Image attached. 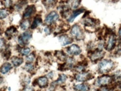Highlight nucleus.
Listing matches in <instances>:
<instances>
[{"label":"nucleus","mask_w":121,"mask_h":91,"mask_svg":"<svg viewBox=\"0 0 121 91\" xmlns=\"http://www.w3.org/2000/svg\"><path fill=\"white\" fill-rule=\"evenodd\" d=\"M113 66V62L110 60L105 59L100 62L99 63V71L101 73H106L110 71Z\"/></svg>","instance_id":"obj_1"},{"label":"nucleus","mask_w":121,"mask_h":91,"mask_svg":"<svg viewBox=\"0 0 121 91\" xmlns=\"http://www.w3.org/2000/svg\"><path fill=\"white\" fill-rule=\"evenodd\" d=\"M71 33L72 36L74 38H76V40L81 41L83 38V32L81 31V29L80 28V26L78 25H76H76L73 26V27L71 28Z\"/></svg>","instance_id":"obj_2"},{"label":"nucleus","mask_w":121,"mask_h":91,"mask_svg":"<svg viewBox=\"0 0 121 91\" xmlns=\"http://www.w3.org/2000/svg\"><path fill=\"white\" fill-rule=\"evenodd\" d=\"M115 43H116V38H115V35L110 34L108 37L107 41L105 43V49H106V50L108 51H112L115 46Z\"/></svg>","instance_id":"obj_3"},{"label":"nucleus","mask_w":121,"mask_h":91,"mask_svg":"<svg viewBox=\"0 0 121 91\" xmlns=\"http://www.w3.org/2000/svg\"><path fill=\"white\" fill-rule=\"evenodd\" d=\"M32 37V33L30 31H26L24 33H22L18 38V42L19 45L24 46L26 43L29 42V41Z\"/></svg>","instance_id":"obj_4"},{"label":"nucleus","mask_w":121,"mask_h":91,"mask_svg":"<svg viewBox=\"0 0 121 91\" xmlns=\"http://www.w3.org/2000/svg\"><path fill=\"white\" fill-rule=\"evenodd\" d=\"M58 17H58V13L55 11H52L46 16V17L45 19V23L48 25H50L52 23L56 21L58 19Z\"/></svg>","instance_id":"obj_5"},{"label":"nucleus","mask_w":121,"mask_h":91,"mask_svg":"<svg viewBox=\"0 0 121 91\" xmlns=\"http://www.w3.org/2000/svg\"><path fill=\"white\" fill-rule=\"evenodd\" d=\"M66 52L71 56H76V55H79L81 54V49L78 46L73 44V45H71L69 47L67 48Z\"/></svg>","instance_id":"obj_6"},{"label":"nucleus","mask_w":121,"mask_h":91,"mask_svg":"<svg viewBox=\"0 0 121 91\" xmlns=\"http://www.w3.org/2000/svg\"><path fill=\"white\" fill-rule=\"evenodd\" d=\"M112 81V78L109 75H103L97 80V85L100 86H105L108 85Z\"/></svg>","instance_id":"obj_7"},{"label":"nucleus","mask_w":121,"mask_h":91,"mask_svg":"<svg viewBox=\"0 0 121 91\" xmlns=\"http://www.w3.org/2000/svg\"><path fill=\"white\" fill-rule=\"evenodd\" d=\"M105 55V53L102 50H97L92 53L91 55V60L92 61H97L100 59H101Z\"/></svg>","instance_id":"obj_8"},{"label":"nucleus","mask_w":121,"mask_h":91,"mask_svg":"<svg viewBox=\"0 0 121 91\" xmlns=\"http://www.w3.org/2000/svg\"><path fill=\"white\" fill-rule=\"evenodd\" d=\"M76 79L78 81H86L91 78V74L88 73H80L76 75Z\"/></svg>","instance_id":"obj_9"},{"label":"nucleus","mask_w":121,"mask_h":91,"mask_svg":"<svg viewBox=\"0 0 121 91\" xmlns=\"http://www.w3.org/2000/svg\"><path fill=\"white\" fill-rule=\"evenodd\" d=\"M59 42H60V44L63 46H67V45L70 44L72 42V39L71 38H69L68 36L63 35V36H60Z\"/></svg>","instance_id":"obj_10"},{"label":"nucleus","mask_w":121,"mask_h":91,"mask_svg":"<svg viewBox=\"0 0 121 91\" xmlns=\"http://www.w3.org/2000/svg\"><path fill=\"white\" fill-rule=\"evenodd\" d=\"M74 89L76 91H89L90 87L86 84H78L74 85Z\"/></svg>","instance_id":"obj_11"},{"label":"nucleus","mask_w":121,"mask_h":91,"mask_svg":"<svg viewBox=\"0 0 121 91\" xmlns=\"http://www.w3.org/2000/svg\"><path fill=\"white\" fill-rule=\"evenodd\" d=\"M34 11H35V7L34 6H29L26 9V10H25V12L24 13V16H23L24 18H29V17H30L32 15V14L34 13Z\"/></svg>","instance_id":"obj_12"},{"label":"nucleus","mask_w":121,"mask_h":91,"mask_svg":"<svg viewBox=\"0 0 121 91\" xmlns=\"http://www.w3.org/2000/svg\"><path fill=\"white\" fill-rule=\"evenodd\" d=\"M83 11H84V10H83V9H78V10H76V11L73 12L72 14H71V16L67 19L68 21H69V22H72V21L75 19V18H76L77 16H78L80 14H81Z\"/></svg>","instance_id":"obj_13"},{"label":"nucleus","mask_w":121,"mask_h":91,"mask_svg":"<svg viewBox=\"0 0 121 91\" xmlns=\"http://www.w3.org/2000/svg\"><path fill=\"white\" fill-rule=\"evenodd\" d=\"M11 68H12V65L9 63H5L2 66L1 68H0V72L3 74H5L8 73L11 70Z\"/></svg>","instance_id":"obj_14"},{"label":"nucleus","mask_w":121,"mask_h":91,"mask_svg":"<svg viewBox=\"0 0 121 91\" xmlns=\"http://www.w3.org/2000/svg\"><path fill=\"white\" fill-rule=\"evenodd\" d=\"M37 83L39 87H44L48 85V79L46 77H40L37 79Z\"/></svg>","instance_id":"obj_15"},{"label":"nucleus","mask_w":121,"mask_h":91,"mask_svg":"<svg viewBox=\"0 0 121 91\" xmlns=\"http://www.w3.org/2000/svg\"><path fill=\"white\" fill-rule=\"evenodd\" d=\"M84 22H85L84 23L85 25L86 26H88V27H93V26H95V20L93 19H91V18L86 19Z\"/></svg>","instance_id":"obj_16"},{"label":"nucleus","mask_w":121,"mask_h":91,"mask_svg":"<svg viewBox=\"0 0 121 91\" xmlns=\"http://www.w3.org/2000/svg\"><path fill=\"white\" fill-rule=\"evenodd\" d=\"M12 62L14 64V66H20L22 63H23V59L22 58H19V57H13L12 59Z\"/></svg>","instance_id":"obj_17"},{"label":"nucleus","mask_w":121,"mask_h":91,"mask_svg":"<svg viewBox=\"0 0 121 91\" xmlns=\"http://www.w3.org/2000/svg\"><path fill=\"white\" fill-rule=\"evenodd\" d=\"M17 31V29H16V28L15 27H14V26H12V27H10V28H9L7 31H6V32H5V34H6V36H8V37H12V36H14V33H15V32Z\"/></svg>","instance_id":"obj_18"},{"label":"nucleus","mask_w":121,"mask_h":91,"mask_svg":"<svg viewBox=\"0 0 121 91\" xmlns=\"http://www.w3.org/2000/svg\"><path fill=\"white\" fill-rule=\"evenodd\" d=\"M80 4V0H70L69 4L72 9H76Z\"/></svg>","instance_id":"obj_19"},{"label":"nucleus","mask_w":121,"mask_h":91,"mask_svg":"<svg viewBox=\"0 0 121 91\" xmlns=\"http://www.w3.org/2000/svg\"><path fill=\"white\" fill-rule=\"evenodd\" d=\"M41 18L36 17V18L34 20V21H33V23H32L31 29H36L37 26H39L41 24Z\"/></svg>","instance_id":"obj_20"},{"label":"nucleus","mask_w":121,"mask_h":91,"mask_svg":"<svg viewBox=\"0 0 121 91\" xmlns=\"http://www.w3.org/2000/svg\"><path fill=\"white\" fill-rule=\"evenodd\" d=\"M29 26V21L28 20H24L20 24V27L22 30H26Z\"/></svg>","instance_id":"obj_21"},{"label":"nucleus","mask_w":121,"mask_h":91,"mask_svg":"<svg viewBox=\"0 0 121 91\" xmlns=\"http://www.w3.org/2000/svg\"><path fill=\"white\" fill-rule=\"evenodd\" d=\"M66 76L65 75H64V74H61V75L59 76L58 79L56 81V83L61 84V83H64L66 81Z\"/></svg>","instance_id":"obj_22"},{"label":"nucleus","mask_w":121,"mask_h":91,"mask_svg":"<svg viewBox=\"0 0 121 91\" xmlns=\"http://www.w3.org/2000/svg\"><path fill=\"white\" fill-rule=\"evenodd\" d=\"M8 16V12L5 9H0V19H4Z\"/></svg>","instance_id":"obj_23"},{"label":"nucleus","mask_w":121,"mask_h":91,"mask_svg":"<svg viewBox=\"0 0 121 91\" xmlns=\"http://www.w3.org/2000/svg\"><path fill=\"white\" fill-rule=\"evenodd\" d=\"M30 52H31V50L29 48H24V49H22V50H20V53L24 56H29Z\"/></svg>","instance_id":"obj_24"},{"label":"nucleus","mask_w":121,"mask_h":91,"mask_svg":"<svg viewBox=\"0 0 121 91\" xmlns=\"http://www.w3.org/2000/svg\"><path fill=\"white\" fill-rule=\"evenodd\" d=\"M3 3H4V5L6 7L9 8L12 4V0H4Z\"/></svg>","instance_id":"obj_25"},{"label":"nucleus","mask_w":121,"mask_h":91,"mask_svg":"<svg viewBox=\"0 0 121 91\" xmlns=\"http://www.w3.org/2000/svg\"><path fill=\"white\" fill-rule=\"evenodd\" d=\"M55 3V0H44V4L46 6H52Z\"/></svg>","instance_id":"obj_26"},{"label":"nucleus","mask_w":121,"mask_h":91,"mask_svg":"<svg viewBox=\"0 0 121 91\" xmlns=\"http://www.w3.org/2000/svg\"><path fill=\"white\" fill-rule=\"evenodd\" d=\"M25 69L26 70H28V71H31L33 69H34V66L31 63H27V64H26V66H25Z\"/></svg>","instance_id":"obj_27"},{"label":"nucleus","mask_w":121,"mask_h":91,"mask_svg":"<svg viewBox=\"0 0 121 91\" xmlns=\"http://www.w3.org/2000/svg\"><path fill=\"white\" fill-rule=\"evenodd\" d=\"M56 56L58 58H59L60 59H61V60L65 58V56H64V53L62 51H58V52H56Z\"/></svg>","instance_id":"obj_28"},{"label":"nucleus","mask_w":121,"mask_h":91,"mask_svg":"<svg viewBox=\"0 0 121 91\" xmlns=\"http://www.w3.org/2000/svg\"><path fill=\"white\" fill-rule=\"evenodd\" d=\"M4 45H5V42H4V39L0 38V51H2L4 49Z\"/></svg>","instance_id":"obj_29"},{"label":"nucleus","mask_w":121,"mask_h":91,"mask_svg":"<svg viewBox=\"0 0 121 91\" xmlns=\"http://www.w3.org/2000/svg\"><path fill=\"white\" fill-rule=\"evenodd\" d=\"M26 61H28V62H32L34 60V55H29V56H28L27 57H26Z\"/></svg>","instance_id":"obj_30"},{"label":"nucleus","mask_w":121,"mask_h":91,"mask_svg":"<svg viewBox=\"0 0 121 91\" xmlns=\"http://www.w3.org/2000/svg\"><path fill=\"white\" fill-rule=\"evenodd\" d=\"M99 91H111V90L109 87H102L99 90Z\"/></svg>","instance_id":"obj_31"},{"label":"nucleus","mask_w":121,"mask_h":91,"mask_svg":"<svg viewBox=\"0 0 121 91\" xmlns=\"http://www.w3.org/2000/svg\"><path fill=\"white\" fill-rule=\"evenodd\" d=\"M23 91H33V88L31 87H29V86H26L24 90Z\"/></svg>","instance_id":"obj_32"},{"label":"nucleus","mask_w":121,"mask_h":91,"mask_svg":"<svg viewBox=\"0 0 121 91\" xmlns=\"http://www.w3.org/2000/svg\"><path fill=\"white\" fill-rule=\"evenodd\" d=\"M44 32H45L46 34H49V33H51V29H50V28L46 27V28L44 29Z\"/></svg>","instance_id":"obj_33"},{"label":"nucleus","mask_w":121,"mask_h":91,"mask_svg":"<svg viewBox=\"0 0 121 91\" xmlns=\"http://www.w3.org/2000/svg\"><path fill=\"white\" fill-rule=\"evenodd\" d=\"M118 35H119V37L121 39V28H120L119 31H118Z\"/></svg>","instance_id":"obj_34"},{"label":"nucleus","mask_w":121,"mask_h":91,"mask_svg":"<svg viewBox=\"0 0 121 91\" xmlns=\"http://www.w3.org/2000/svg\"><path fill=\"white\" fill-rule=\"evenodd\" d=\"M2 82V78L0 76V83H1Z\"/></svg>","instance_id":"obj_35"}]
</instances>
